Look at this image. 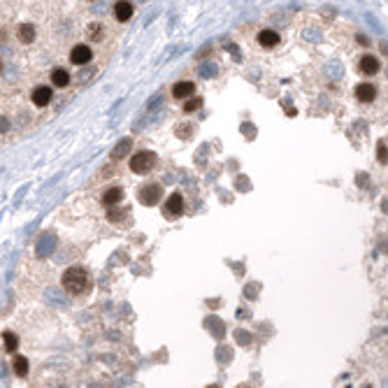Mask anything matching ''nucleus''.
<instances>
[{
    "label": "nucleus",
    "mask_w": 388,
    "mask_h": 388,
    "mask_svg": "<svg viewBox=\"0 0 388 388\" xmlns=\"http://www.w3.org/2000/svg\"><path fill=\"white\" fill-rule=\"evenodd\" d=\"M60 281H63V288L70 295H84L88 291V275H86V270H81V268L65 270V275H63Z\"/></svg>",
    "instance_id": "nucleus-1"
},
{
    "label": "nucleus",
    "mask_w": 388,
    "mask_h": 388,
    "mask_svg": "<svg viewBox=\"0 0 388 388\" xmlns=\"http://www.w3.org/2000/svg\"><path fill=\"white\" fill-rule=\"evenodd\" d=\"M154 163H156V156L151 151H140V154H135L130 158V170L135 174H147L154 167Z\"/></svg>",
    "instance_id": "nucleus-2"
},
{
    "label": "nucleus",
    "mask_w": 388,
    "mask_h": 388,
    "mask_svg": "<svg viewBox=\"0 0 388 388\" xmlns=\"http://www.w3.org/2000/svg\"><path fill=\"white\" fill-rule=\"evenodd\" d=\"M161 195H163L161 184H147V186L140 188V202L142 205H147V207L156 205V202L161 200Z\"/></svg>",
    "instance_id": "nucleus-3"
},
{
    "label": "nucleus",
    "mask_w": 388,
    "mask_h": 388,
    "mask_svg": "<svg viewBox=\"0 0 388 388\" xmlns=\"http://www.w3.org/2000/svg\"><path fill=\"white\" fill-rule=\"evenodd\" d=\"M181 212H184V200L179 193H172L163 205V214H165V219H179Z\"/></svg>",
    "instance_id": "nucleus-4"
},
{
    "label": "nucleus",
    "mask_w": 388,
    "mask_h": 388,
    "mask_svg": "<svg viewBox=\"0 0 388 388\" xmlns=\"http://www.w3.org/2000/svg\"><path fill=\"white\" fill-rule=\"evenodd\" d=\"M91 58H93V51L86 44H74L70 51V63H74V65H86Z\"/></svg>",
    "instance_id": "nucleus-5"
},
{
    "label": "nucleus",
    "mask_w": 388,
    "mask_h": 388,
    "mask_svg": "<svg viewBox=\"0 0 388 388\" xmlns=\"http://www.w3.org/2000/svg\"><path fill=\"white\" fill-rule=\"evenodd\" d=\"M358 67H361L363 74H377V72H379V67H382V63H379L377 56L365 54L361 60H358Z\"/></svg>",
    "instance_id": "nucleus-6"
},
{
    "label": "nucleus",
    "mask_w": 388,
    "mask_h": 388,
    "mask_svg": "<svg viewBox=\"0 0 388 388\" xmlns=\"http://www.w3.org/2000/svg\"><path fill=\"white\" fill-rule=\"evenodd\" d=\"M33 105H37V107H47L49 102H51V88L49 86H37L33 88Z\"/></svg>",
    "instance_id": "nucleus-7"
},
{
    "label": "nucleus",
    "mask_w": 388,
    "mask_h": 388,
    "mask_svg": "<svg viewBox=\"0 0 388 388\" xmlns=\"http://www.w3.org/2000/svg\"><path fill=\"white\" fill-rule=\"evenodd\" d=\"M354 93H356V98H358L361 102H372L377 98V88L365 81V84H358V86H356Z\"/></svg>",
    "instance_id": "nucleus-8"
},
{
    "label": "nucleus",
    "mask_w": 388,
    "mask_h": 388,
    "mask_svg": "<svg viewBox=\"0 0 388 388\" xmlns=\"http://www.w3.org/2000/svg\"><path fill=\"white\" fill-rule=\"evenodd\" d=\"M279 42H281V37L275 33V30H261V33H258V44H261V47H265V49L277 47Z\"/></svg>",
    "instance_id": "nucleus-9"
},
{
    "label": "nucleus",
    "mask_w": 388,
    "mask_h": 388,
    "mask_svg": "<svg viewBox=\"0 0 388 388\" xmlns=\"http://www.w3.org/2000/svg\"><path fill=\"white\" fill-rule=\"evenodd\" d=\"M193 91H195L193 81H179V84H174V86H172L174 98H181V100L191 98V95H193Z\"/></svg>",
    "instance_id": "nucleus-10"
},
{
    "label": "nucleus",
    "mask_w": 388,
    "mask_h": 388,
    "mask_svg": "<svg viewBox=\"0 0 388 388\" xmlns=\"http://www.w3.org/2000/svg\"><path fill=\"white\" fill-rule=\"evenodd\" d=\"M123 198V191H121L119 186H112L105 191V195H102V205L105 207H112V205H116V202Z\"/></svg>",
    "instance_id": "nucleus-11"
},
{
    "label": "nucleus",
    "mask_w": 388,
    "mask_h": 388,
    "mask_svg": "<svg viewBox=\"0 0 388 388\" xmlns=\"http://www.w3.org/2000/svg\"><path fill=\"white\" fill-rule=\"evenodd\" d=\"M114 16H116V21H128L133 16V5L130 2H116L114 5Z\"/></svg>",
    "instance_id": "nucleus-12"
},
{
    "label": "nucleus",
    "mask_w": 388,
    "mask_h": 388,
    "mask_svg": "<svg viewBox=\"0 0 388 388\" xmlns=\"http://www.w3.org/2000/svg\"><path fill=\"white\" fill-rule=\"evenodd\" d=\"M51 84L58 88H65L67 84H70V74H67L63 67H56V70H51Z\"/></svg>",
    "instance_id": "nucleus-13"
},
{
    "label": "nucleus",
    "mask_w": 388,
    "mask_h": 388,
    "mask_svg": "<svg viewBox=\"0 0 388 388\" xmlns=\"http://www.w3.org/2000/svg\"><path fill=\"white\" fill-rule=\"evenodd\" d=\"M35 37V28L30 26V23H21L19 26V40L23 42V44H30Z\"/></svg>",
    "instance_id": "nucleus-14"
},
{
    "label": "nucleus",
    "mask_w": 388,
    "mask_h": 388,
    "mask_svg": "<svg viewBox=\"0 0 388 388\" xmlns=\"http://www.w3.org/2000/svg\"><path fill=\"white\" fill-rule=\"evenodd\" d=\"M130 147H133V140L130 137H126V140H121L116 147H114V151H112V156L114 158H123V156L130 151Z\"/></svg>",
    "instance_id": "nucleus-15"
},
{
    "label": "nucleus",
    "mask_w": 388,
    "mask_h": 388,
    "mask_svg": "<svg viewBox=\"0 0 388 388\" xmlns=\"http://www.w3.org/2000/svg\"><path fill=\"white\" fill-rule=\"evenodd\" d=\"M14 375L16 377H26L28 375V358H23V356H16L14 358Z\"/></svg>",
    "instance_id": "nucleus-16"
},
{
    "label": "nucleus",
    "mask_w": 388,
    "mask_h": 388,
    "mask_svg": "<svg viewBox=\"0 0 388 388\" xmlns=\"http://www.w3.org/2000/svg\"><path fill=\"white\" fill-rule=\"evenodd\" d=\"M2 344H5L7 351H14V349L19 347V340H16V335H14V333L7 330V333H2Z\"/></svg>",
    "instance_id": "nucleus-17"
},
{
    "label": "nucleus",
    "mask_w": 388,
    "mask_h": 388,
    "mask_svg": "<svg viewBox=\"0 0 388 388\" xmlns=\"http://www.w3.org/2000/svg\"><path fill=\"white\" fill-rule=\"evenodd\" d=\"M200 105H202V100L200 98H193V100H186V105H184V112H195V109H200Z\"/></svg>",
    "instance_id": "nucleus-18"
},
{
    "label": "nucleus",
    "mask_w": 388,
    "mask_h": 388,
    "mask_svg": "<svg viewBox=\"0 0 388 388\" xmlns=\"http://www.w3.org/2000/svg\"><path fill=\"white\" fill-rule=\"evenodd\" d=\"M377 151H379V161H382V163H388V151H386V144H384V142H379Z\"/></svg>",
    "instance_id": "nucleus-19"
}]
</instances>
